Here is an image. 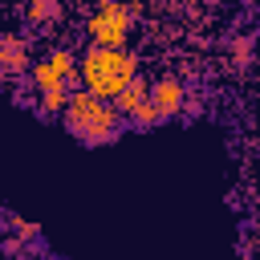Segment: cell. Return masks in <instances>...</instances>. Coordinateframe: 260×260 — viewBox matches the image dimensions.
Masks as SVG:
<instances>
[{"mask_svg": "<svg viewBox=\"0 0 260 260\" xmlns=\"http://www.w3.org/2000/svg\"><path fill=\"white\" fill-rule=\"evenodd\" d=\"M138 77V53L134 49H98L85 45V53L77 57V81L85 93L110 102L118 98L130 81Z\"/></svg>", "mask_w": 260, "mask_h": 260, "instance_id": "cell-1", "label": "cell"}, {"mask_svg": "<svg viewBox=\"0 0 260 260\" xmlns=\"http://www.w3.org/2000/svg\"><path fill=\"white\" fill-rule=\"evenodd\" d=\"M65 130L81 142V146H110L122 138V114L114 110V102H102L85 89H73L65 102Z\"/></svg>", "mask_w": 260, "mask_h": 260, "instance_id": "cell-2", "label": "cell"}, {"mask_svg": "<svg viewBox=\"0 0 260 260\" xmlns=\"http://www.w3.org/2000/svg\"><path fill=\"white\" fill-rule=\"evenodd\" d=\"M85 32H89V45H98V49H126V41H130V12H126V4L102 0L93 8V16H89Z\"/></svg>", "mask_w": 260, "mask_h": 260, "instance_id": "cell-3", "label": "cell"}, {"mask_svg": "<svg viewBox=\"0 0 260 260\" xmlns=\"http://www.w3.org/2000/svg\"><path fill=\"white\" fill-rule=\"evenodd\" d=\"M69 81H77V57L69 49H53L41 61H32V85L45 89H65Z\"/></svg>", "mask_w": 260, "mask_h": 260, "instance_id": "cell-4", "label": "cell"}, {"mask_svg": "<svg viewBox=\"0 0 260 260\" xmlns=\"http://www.w3.org/2000/svg\"><path fill=\"white\" fill-rule=\"evenodd\" d=\"M150 102H154V110H158V118L167 122V118H175V114H183V102H187V89H183V81H179L175 73H162V77H154V81H150Z\"/></svg>", "mask_w": 260, "mask_h": 260, "instance_id": "cell-5", "label": "cell"}, {"mask_svg": "<svg viewBox=\"0 0 260 260\" xmlns=\"http://www.w3.org/2000/svg\"><path fill=\"white\" fill-rule=\"evenodd\" d=\"M28 69H32V61H28L24 37L0 32V77H16V73H28Z\"/></svg>", "mask_w": 260, "mask_h": 260, "instance_id": "cell-6", "label": "cell"}, {"mask_svg": "<svg viewBox=\"0 0 260 260\" xmlns=\"http://www.w3.org/2000/svg\"><path fill=\"white\" fill-rule=\"evenodd\" d=\"M146 98H150V81H146V77L138 73V77H134V81H130V85H126V89H122V93L114 98V110H118L122 118H130V114H134V110H138V106H142Z\"/></svg>", "mask_w": 260, "mask_h": 260, "instance_id": "cell-7", "label": "cell"}, {"mask_svg": "<svg viewBox=\"0 0 260 260\" xmlns=\"http://www.w3.org/2000/svg\"><path fill=\"white\" fill-rule=\"evenodd\" d=\"M65 102H69L65 89H45V93L37 98V118H57V114H65Z\"/></svg>", "mask_w": 260, "mask_h": 260, "instance_id": "cell-8", "label": "cell"}, {"mask_svg": "<svg viewBox=\"0 0 260 260\" xmlns=\"http://www.w3.org/2000/svg\"><path fill=\"white\" fill-rule=\"evenodd\" d=\"M4 219H8V228L16 232V240H24V244H32V240L41 236V228H37L32 219H24V215H16V211H4Z\"/></svg>", "mask_w": 260, "mask_h": 260, "instance_id": "cell-9", "label": "cell"}, {"mask_svg": "<svg viewBox=\"0 0 260 260\" xmlns=\"http://www.w3.org/2000/svg\"><path fill=\"white\" fill-rule=\"evenodd\" d=\"M24 16H28V20H57V16H61V4H53V0H32V4L24 8Z\"/></svg>", "mask_w": 260, "mask_h": 260, "instance_id": "cell-10", "label": "cell"}, {"mask_svg": "<svg viewBox=\"0 0 260 260\" xmlns=\"http://www.w3.org/2000/svg\"><path fill=\"white\" fill-rule=\"evenodd\" d=\"M130 122H134V126H138V130H150V126H158V122H162V118H158V110H154V102H150V98H146V102H142V106H138V110H134V114H130Z\"/></svg>", "mask_w": 260, "mask_h": 260, "instance_id": "cell-11", "label": "cell"}, {"mask_svg": "<svg viewBox=\"0 0 260 260\" xmlns=\"http://www.w3.org/2000/svg\"><path fill=\"white\" fill-rule=\"evenodd\" d=\"M228 53H232L240 65H248V57H252V37H232V41H228Z\"/></svg>", "mask_w": 260, "mask_h": 260, "instance_id": "cell-12", "label": "cell"}, {"mask_svg": "<svg viewBox=\"0 0 260 260\" xmlns=\"http://www.w3.org/2000/svg\"><path fill=\"white\" fill-rule=\"evenodd\" d=\"M0 252H4V256H24V240L4 236V240H0Z\"/></svg>", "mask_w": 260, "mask_h": 260, "instance_id": "cell-13", "label": "cell"}]
</instances>
